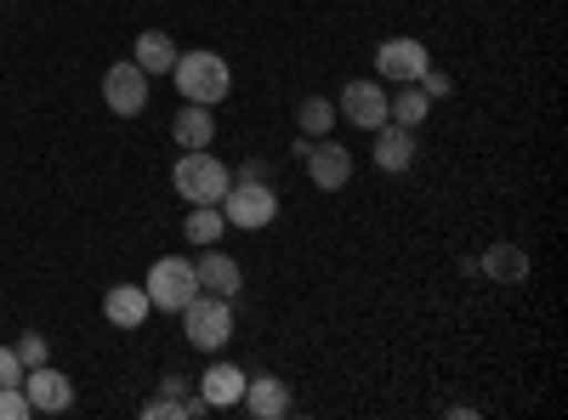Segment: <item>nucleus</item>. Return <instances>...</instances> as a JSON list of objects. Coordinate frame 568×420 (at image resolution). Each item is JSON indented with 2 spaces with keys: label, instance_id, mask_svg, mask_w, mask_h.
I'll return each mask as SVG.
<instances>
[{
  "label": "nucleus",
  "instance_id": "obj_1",
  "mask_svg": "<svg viewBox=\"0 0 568 420\" xmlns=\"http://www.w3.org/2000/svg\"><path fill=\"white\" fill-rule=\"evenodd\" d=\"M171 80H176V98H182V103H200V109H222L227 91H233V69H227L222 52H211V45L176 52Z\"/></svg>",
  "mask_w": 568,
  "mask_h": 420
},
{
  "label": "nucleus",
  "instance_id": "obj_2",
  "mask_svg": "<svg viewBox=\"0 0 568 420\" xmlns=\"http://www.w3.org/2000/svg\"><path fill=\"white\" fill-rule=\"evenodd\" d=\"M171 188H176V199H187V205H222L227 188H233V171H227L211 148H187V154L171 165Z\"/></svg>",
  "mask_w": 568,
  "mask_h": 420
},
{
  "label": "nucleus",
  "instance_id": "obj_3",
  "mask_svg": "<svg viewBox=\"0 0 568 420\" xmlns=\"http://www.w3.org/2000/svg\"><path fill=\"white\" fill-rule=\"evenodd\" d=\"M182 341L194 347V352H222L227 341H233V301L227 296H211V290H200L194 301H187L182 313Z\"/></svg>",
  "mask_w": 568,
  "mask_h": 420
},
{
  "label": "nucleus",
  "instance_id": "obj_4",
  "mask_svg": "<svg viewBox=\"0 0 568 420\" xmlns=\"http://www.w3.org/2000/svg\"><path fill=\"white\" fill-rule=\"evenodd\" d=\"M296 160H302V171L318 194H342L353 182V148H342L336 136H302Z\"/></svg>",
  "mask_w": 568,
  "mask_h": 420
},
{
  "label": "nucleus",
  "instance_id": "obj_5",
  "mask_svg": "<svg viewBox=\"0 0 568 420\" xmlns=\"http://www.w3.org/2000/svg\"><path fill=\"white\" fill-rule=\"evenodd\" d=\"M142 290H149V307L154 313H182L187 301L200 296V273L187 256H160L149 267V278H142Z\"/></svg>",
  "mask_w": 568,
  "mask_h": 420
},
{
  "label": "nucleus",
  "instance_id": "obj_6",
  "mask_svg": "<svg viewBox=\"0 0 568 420\" xmlns=\"http://www.w3.org/2000/svg\"><path fill=\"white\" fill-rule=\"evenodd\" d=\"M426 63H433V52H426V40H415V34H393V40L375 45V80L382 85H415Z\"/></svg>",
  "mask_w": 568,
  "mask_h": 420
},
{
  "label": "nucleus",
  "instance_id": "obj_7",
  "mask_svg": "<svg viewBox=\"0 0 568 420\" xmlns=\"http://www.w3.org/2000/svg\"><path fill=\"white\" fill-rule=\"evenodd\" d=\"M222 216H227V227L262 233V227L278 216V194H273V182H233L227 199H222Z\"/></svg>",
  "mask_w": 568,
  "mask_h": 420
},
{
  "label": "nucleus",
  "instance_id": "obj_8",
  "mask_svg": "<svg viewBox=\"0 0 568 420\" xmlns=\"http://www.w3.org/2000/svg\"><path fill=\"white\" fill-rule=\"evenodd\" d=\"M23 398H29L34 414H69L74 409V381L63 376L52 358H45V363L23 369Z\"/></svg>",
  "mask_w": 568,
  "mask_h": 420
},
{
  "label": "nucleus",
  "instance_id": "obj_9",
  "mask_svg": "<svg viewBox=\"0 0 568 420\" xmlns=\"http://www.w3.org/2000/svg\"><path fill=\"white\" fill-rule=\"evenodd\" d=\"M336 114H342L353 131L387 125V85H382V80H347L342 98H336Z\"/></svg>",
  "mask_w": 568,
  "mask_h": 420
},
{
  "label": "nucleus",
  "instance_id": "obj_10",
  "mask_svg": "<svg viewBox=\"0 0 568 420\" xmlns=\"http://www.w3.org/2000/svg\"><path fill=\"white\" fill-rule=\"evenodd\" d=\"M103 109L120 114V120H136L142 109H149V74H142L136 63H114L103 74Z\"/></svg>",
  "mask_w": 568,
  "mask_h": 420
},
{
  "label": "nucleus",
  "instance_id": "obj_11",
  "mask_svg": "<svg viewBox=\"0 0 568 420\" xmlns=\"http://www.w3.org/2000/svg\"><path fill=\"white\" fill-rule=\"evenodd\" d=\"M245 369L240 363H227V358H216L211 352V363H205V376L194 381V392L205 398V409H240V398H245Z\"/></svg>",
  "mask_w": 568,
  "mask_h": 420
},
{
  "label": "nucleus",
  "instance_id": "obj_12",
  "mask_svg": "<svg viewBox=\"0 0 568 420\" xmlns=\"http://www.w3.org/2000/svg\"><path fill=\"white\" fill-rule=\"evenodd\" d=\"M240 409L256 414V420H284V414H296V392H291V381H278V376H267V369H262V376L245 381Z\"/></svg>",
  "mask_w": 568,
  "mask_h": 420
},
{
  "label": "nucleus",
  "instance_id": "obj_13",
  "mask_svg": "<svg viewBox=\"0 0 568 420\" xmlns=\"http://www.w3.org/2000/svg\"><path fill=\"white\" fill-rule=\"evenodd\" d=\"M369 136H375L369 160H375V171H387V176H404V171L415 165V154H420V148H415V131H404V125H393V120L375 125Z\"/></svg>",
  "mask_w": 568,
  "mask_h": 420
},
{
  "label": "nucleus",
  "instance_id": "obj_14",
  "mask_svg": "<svg viewBox=\"0 0 568 420\" xmlns=\"http://www.w3.org/2000/svg\"><path fill=\"white\" fill-rule=\"evenodd\" d=\"M194 273H200V290H211V296H240V285H245V267L233 262L227 250H216V245H205L200 256H194Z\"/></svg>",
  "mask_w": 568,
  "mask_h": 420
},
{
  "label": "nucleus",
  "instance_id": "obj_15",
  "mask_svg": "<svg viewBox=\"0 0 568 420\" xmlns=\"http://www.w3.org/2000/svg\"><path fill=\"white\" fill-rule=\"evenodd\" d=\"M478 273L489 278V285H500V290H517V285L529 278V250L511 245V239H500V245H489V250L478 256Z\"/></svg>",
  "mask_w": 568,
  "mask_h": 420
},
{
  "label": "nucleus",
  "instance_id": "obj_16",
  "mask_svg": "<svg viewBox=\"0 0 568 420\" xmlns=\"http://www.w3.org/2000/svg\"><path fill=\"white\" fill-rule=\"evenodd\" d=\"M171 143L187 154V148H216V109H200V103H182L171 114Z\"/></svg>",
  "mask_w": 568,
  "mask_h": 420
},
{
  "label": "nucleus",
  "instance_id": "obj_17",
  "mask_svg": "<svg viewBox=\"0 0 568 420\" xmlns=\"http://www.w3.org/2000/svg\"><path fill=\"white\" fill-rule=\"evenodd\" d=\"M154 307H149V290L142 285H114V290H103V318L114 324V330H142V318H149Z\"/></svg>",
  "mask_w": 568,
  "mask_h": 420
},
{
  "label": "nucleus",
  "instance_id": "obj_18",
  "mask_svg": "<svg viewBox=\"0 0 568 420\" xmlns=\"http://www.w3.org/2000/svg\"><path fill=\"white\" fill-rule=\"evenodd\" d=\"M131 63L142 69V74H171V63H176V40L165 34V29H142L136 34V45H131Z\"/></svg>",
  "mask_w": 568,
  "mask_h": 420
},
{
  "label": "nucleus",
  "instance_id": "obj_19",
  "mask_svg": "<svg viewBox=\"0 0 568 420\" xmlns=\"http://www.w3.org/2000/svg\"><path fill=\"white\" fill-rule=\"evenodd\" d=\"M426 114H433V98H426L420 85H398V91H387V120H393V125L420 131V125H426Z\"/></svg>",
  "mask_w": 568,
  "mask_h": 420
},
{
  "label": "nucleus",
  "instance_id": "obj_20",
  "mask_svg": "<svg viewBox=\"0 0 568 420\" xmlns=\"http://www.w3.org/2000/svg\"><path fill=\"white\" fill-rule=\"evenodd\" d=\"M182 233H187V245H222V233H227V216H222V205H187V222H182Z\"/></svg>",
  "mask_w": 568,
  "mask_h": 420
},
{
  "label": "nucleus",
  "instance_id": "obj_21",
  "mask_svg": "<svg viewBox=\"0 0 568 420\" xmlns=\"http://www.w3.org/2000/svg\"><path fill=\"white\" fill-rule=\"evenodd\" d=\"M336 120H342V114H336V103L318 98V91L296 103V125H302V136H329V131H336Z\"/></svg>",
  "mask_w": 568,
  "mask_h": 420
},
{
  "label": "nucleus",
  "instance_id": "obj_22",
  "mask_svg": "<svg viewBox=\"0 0 568 420\" xmlns=\"http://www.w3.org/2000/svg\"><path fill=\"white\" fill-rule=\"evenodd\" d=\"M12 352H18V363H23V369H34V363H45V358H52V347H45V336H40V330L18 336V341H12Z\"/></svg>",
  "mask_w": 568,
  "mask_h": 420
},
{
  "label": "nucleus",
  "instance_id": "obj_23",
  "mask_svg": "<svg viewBox=\"0 0 568 420\" xmlns=\"http://www.w3.org/2000/svg\"><path fill=\"white\" fill-rule=\"evenodd\" d=\"M415 85H420V91H426V98H433V103H444V98H449V91H455V80H449V74L438 69V63H426Z\"/></svg>",
  "mask_w": 568,
  "mask_h": 420
},
{
  "label": "nucleus",
  "instance_id": "obj_24",
  "mask_svg": "<svg viewBox=\"0 0 568 420\" xmlns=\"http://www.w3.org/2000/svg\"><path fill=\"white\" fill-rule=\"evenodd\" d=\"M29 398H23V381L18 387H0V420H29Z\"/></svg>",
  "mask_w": 568,
  "mask_h": 420
},
{
  "label": "nucleus",
  "instance_id": "obj_25",
  "mask_svg": "<svg viewBox=\"0 0 568 420\" xmlns=\"http://www.w3.org/2000/svg\"><path fill=\"white\" fill-rule=\"evenodd\" d=\"M23 381V363H18V352L12 347H0V387H18Z\"/></svg>",
  "mask_w": 568,
  "mask_h": 420
},
{
  "label": "nucleus",
  "instance_id": "obj_26",
  "mask_svg": "<svg viewBox=\"0 0 568 420\" xmlns=\"http://www.w3.org/2000/svg\"><path fill=\"white\" fill-rule=\"evenodd\" d=\"M233 182H273V171H267V160H245L233 171Z\"/></svg>",
  "mask_w": 568,
  "mask_h": 420
},
{
  "label": "nucleus",
  "instance_id": "obj_27",
  "mask_svg": "<svg viewBox=\"0 0 568 420\" xmlns=\"http://www.w3.org/2000/svg\"><path fill=\"white\" fill-rule=\"evenodd\" d=\"M160 392H171V398H194V381H187V376H176V369H171V376L160 381Z\"/></svg>",
  "mask_w": 568,
  "mask_h": 420
}]
</instances>
